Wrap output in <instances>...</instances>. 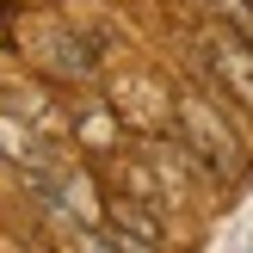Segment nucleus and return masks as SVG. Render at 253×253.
<instances>
[{
  "instance_id": "f257e3e1",
  "label": "nucleus",
  "mask_w": 253,
  "mask_h": 253,
  "mask_svg": "<svg viewBox=\"0 0 253 253\" xmlns=\"http://www.w3.org/2000/svg\"><path fill=\"white\" fill-rule=\"evenodd\" d=\"M173 136L185 142V155L210 173V185H247L253 173V148L235 124V105H222L216 93H179V111H173Z\"/></svg>"
},
{
  "instance_id": "f03ea898",
  "label": "nucleus",
  "mask_w": 253,
  "mask_h": 253,
  "mask_svg": "<svg viewBox=\"0 0 253 253\" xmlns=\"http://www.w3.org/2000/svg\"><path fill=\"white\" fill-rule=\"evenodd\" d=\"M192 43H198V68H204V93H216L222 105L253 118V43L241 31H229L222 19L204 25Z\"/></svg>"
},
{
  "instance_id": "7ed1b4c3",
  "label": "nucleus",
  "mask_w": 253,
  "mask_h": 253,
  "mask_svg": "<svg viewBox=\"0 0 253 253\" xmlns=\"http://www.w3.org/2000/svg\"><path fill=\"white\" fill-rule=\"evenodd\" d=\"M111 111L124 118V130H142V136H173V111H179V93H167L161 81L148 74H124L111 81Z\"/></svg>"
},
{
  "instance_id": "20e7f679",
  "label": "nucleus",
  "mask_w": 253,
  "mask_h": 253,
  "mask_svg": "<svg viewBox=\"0 0 253 253\" xmlns=\"http://www.w3.org/2000/svg\"><path fill=\"white\" fill-rule=\"evenodd\" d=\"M43 68L56 74V81H93L99 74V49H93V37H81V31H49L43 37Z\"/></svg>"
},
{
  "instance_id": "39448f33",
  "label": "nucleus",
  "mask_w": 253,
  "mask_h": 253,
  "mask_svg": "<svg viewBox=\"0 0 253 253\" xmlns=\"http://www.w3.org/2000/svg\"><path fill=\"white\" fill-rule=\"evenodd\" d=\"M68 136H74V148H86V155H118L124 148V118L111 111V99H93L86 111H74Z\"/></svg>"
},
{
  "instance_id": "423d86ee",
  "label": "nucleus",
  "mask_w": 253,
  "mask_h": 253,
  "mask_svg": "<svg viewBox=\"0 0 253 253\" xmlns=\"http://www.w3.org/2000/svg\"><path fill=\"white\" fill-rule=\"evenodd\" d=\"M105 229H124V235H136V241H148V247L167 253V216H161L155 204H136V198H124V192H111V198H105Z\"/></svg>"
},
{
  "instance_id": "0eeeda50",
  "label": "nucleus",
  "mask_w": 253,
  "mask_h": 253,
  "mask_svg": "<svg viewBox=\"0 0 253 253\" xmlns=\"http://www.w3.org/2000/svg\"><path fill=\"white\" fill-rule=\"evenodd\" d=\"M43 155H56V148H49L43 136L19 118V111H0V161H12V167L25 173V167H37Z\"/></svg>"
},
{
  "instance_id": "6e6552de",
  "label": "nucleus",
  "mask_w": 253,
  "mask_h": 253,
  "mask_svg": "<svg viewBox=\"0 0 253 253\" xmlns=\"http://www.w3.org/2000/svg\"><path fill=\"white\" fill-rule=\"evenodd\" d=\"M216 19L229 25V31H241L247 43H253V6H247V0H216Z\"/></svg>"
},
{
  "instance_id": "1a4fd4ad",
  "label": "nucleus",
  "mask_w": 253,
  "mask_h": 253,
  "mask_svg": "<svg viewBox=\"0 0 253 253\" xmlns=\"http://www.w3.org/2000/svg\"><path fill=\"white\" fill-rule=\"evenodd\" d=\"M99 253H161V247L136 241V235H124V229H99Z\"/></svg>"
},
{
  "instance_id": "9d476101",
  "label": "nucleus",
  "mask_w": 253,
  "mask_h": 253,
  "mask_svg": "<svg viewBox=\"0 0 253 253\" xmlns=\"http://www.w3.org/2000/svg\"><path fill=\"white\" fill-rule=\"evenodd\" d=\"M247 6H253V0H247Z\"/></svg>"
}]
</instances>
